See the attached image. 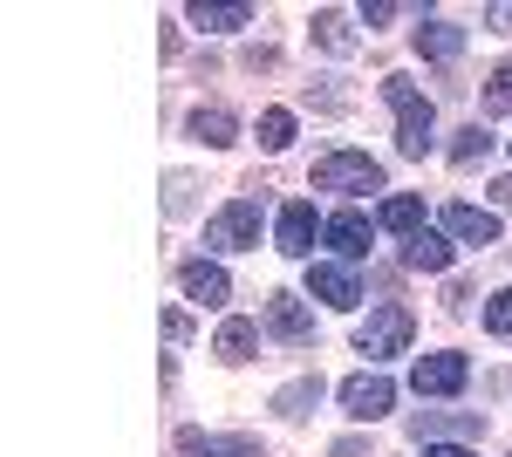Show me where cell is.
Listing matches in <instances>:
<instances>
[{"label":"cell","mask_w":512,"mask_h":457,"mask_svg":"<svg viewBox=\"0 0 512 457\" xmlns=\"http://www.w3.org/2000/svg\"><path fill=\"white\" fill-rule=\"evenodd\" d=\"M383 96H390V110H396V151H403V157H424L437 144L431 96H424L410 76H383Z\"/></svg>","instance_id":"obj_1"},{"label":"cell","mask_w":512,"mask_h":457,"mask_svg":"<svg viewBox=\"0 0 512 457\" xmlns=\"http://www.w3.org/2000/svg\"><path fill=\"white\" fill-rule=\"evenodd\" d=\"M376 226H383V232H403V239H410V232H424V198L390 191V198H383V212H376Z\"/></svg>","instance_id":"obj_18"},{"label":"cell","mask_w":512,"mask_h":457,"mask_svg":"<svg viewBox=\"0 0 512 457\" xmlns=\"http://www.w3.org/2000/svg\"><path fill=\"white\" fill-rule=\"evenodd\" d=\"M308 294L328 301V307H355L362 301V280H355L342 260H315V267H308Z\"/></svg>","instance_id":"obj_11"},{"label":"cell","mask_w":512,"mask_h":457,"mask_svg":"<svg viewBox=\"0 0 512 457\" xmlns=\"http://www.w3.org/2000/svg\"><path fill=\"white\" fill-rule=\"evenodd\" d=\"M321 239L335 246V260H362V253H369V219H362V212H335V219L321 226Z\"/></svg>","instance_id":"obj_14"},{"label":"cell","mask_w":512,"mask_h":457,"mask_svg":"<svg viewBox=\"0 0 512 457\" xmlns=\"http://www.w3.org/2000/svg\"><path fill=\"white\" fill-rule=\"evenodd\" d=\"M315 41H321V48H335V55H349V48H355V28H349V14H335V7H321V14H315Z\"/></svg>","instance_id":"obj_22"},{"label":"cell","mask_w":512,"mask_h":457,"mask_svg":"<svg viewBox=\"0 0 512 457\" xmlns=\"http://www.w3.org/2000/svg\"><path fill=\"white\" fill-rule=\"evenodd\" d=\"M315 403H321V376H301V382H287V389L274 396V410H280V417H308Z\"/></svg>","instance_id":"obj_21"},{"label":"cell","mask_w":512,"mask_h":457,"mask_svg":"<svg viewBox=\"0 0 512 457\" xmlns=\"http://www.w3.org/2000/svg\"><path fill=\"white\" fill-rule=\"evenodd\" d=\"M485 151H492V130H485V123H465L458 144H451V164H478Z\"/></svg>","instance_id":"obj_24"},{"label":"cell","mask_w":512,"mask_h":457,"mask_svg":"<svg viewBox=\"0 0 512 457\" xmlns=\"http://www.w3.org/2000/svg\"><path fill=\"white\" fill-rule=\"evenodd\" d=\"M417 55H424V62H458V55H465V28H458V21H424V28H417Z\"/></svg>","instance_id":"obj_16"},{"label":"cell","mask_w":512,"mask_h":457,"mask_svg":"<svg viewBox=\"0 0 512 457\" xmlns=\"http://www.w3.org/2000/svg\"><path fill=\"white\" fill-rule=\"evenodd\" d=\"M315 191H342V198H362V191H383V164L362 151H328L315 164Z\"/></svg>","instance_id":"obj_3"},{"label":"cell","mask_w":512,"mask_h":457,"mask_svg":"<svg viewBox=\"0 0 512 457\" xmlns=\"http://www.w3.org/2000/svg\"><path fill=\"white\" fill-rule=\"evenodd\" d=\"M335 457H369V444H362V437H342V444H335Z\"/></svg>","instance_id":"obj_30"},{"label":"cell","mask_w":512,"mask_h":457,"mask_svg":"<svg viewBox=\"0 0 512 457\" xmlns=\"http://www.w3.org/2000/svg\"><path fill=\"white\" fill-rule=\"evenodd\" d=\"M205 246H212V253H246V246H260V198H233L226 212H212V219H205Z\"/></svg>","instance_id":"obj_4"},{"label":"cell","mask_w":512,"mask_h":457,"mask_svg":"<svg viewBox=\"0 0 512 457\" xmlns=\"http://www.w3.org/2000/svg\"><path fill=\"white\" fill-rule=\"evenodd\" d=\"M342 410H349L355 423H376L383 410H396V382L376 376V369H362V376L342 382Z\"/></svg>","instance_id":"obj_5"},{"label":"cell","mask_w":512,"mask_h":457,"mask_svg":"<svg viewBox=\"0 0 512 457\" xmlns=\"http://www.w3.org/2000/svg\"><path fill=\"white\" fill-rule=\"evenodd\" d=\"M178 457H260V437H205V430H178Z\"/></svg>","instance_id":"obj_13"},{"label":"cell","mask_w":512,"mask_h":457,"mask_svg":"<svg viewBox=\"0 0 512 457\" xmlns=\"http://www.w3.org/2000/svg\"><path fill=\"white\" fill-rule=\"evenodd\" d=\"M315 205L308 198H294V205H280V219H274V246L287 253V260H308L315 253Z\"/></svg>","instance_id":"obj_7"},{"label":"cell","mask_w":512,"mask_h":457,"mask_svg":"<svg viewBox=\"0 0 512 457\" xmlns=\"http://www.w3.org/2000/svg\"><path fill=\"white\" fill-rule=\"evenodd\" d=\"M485 328H492V335H512V287H499V294L485 301Z\"/></svg>","instance_id":"obj_26"},{"label":"cell","mask_w":512,"mask_h":457,"mask_svg":"<svg viewBox=\"0 0 512 457\" xmlns=\"http://www.w3.org/2000/svg\"><path fill=\"white\" fill-rule=\"evenodd\" d=\"M492 198H499V205H506V212H512V171H506V178H499V185H492Z\"/></svg>","instance_id":"obj_31"},{"label":"cell","mask_w":512,"mask_h":457,"mask_svg":"<svg viewBox=\"0 0 512 457\" xmlns=\"http://www.w3.org/2000/svg\"><path fill=\"white\" fill-rule=\"evenodd\" d=\"M485 430V410H417L410 417V437L417 444H437V437H478Z\"/></svg>","instance_id":"obj_8"},{"label":"cell","mask_w":512,"mask_h":457,"mask_svg":"<svg viewBox=\"0 0 512 457\" xmlns=\"http://www.w3.org/2000/svg\"><path fill=\"white\" fill-rule=\"evenodd\" d=\"M362 21H369V28H390V21H396V0H369V7H362Z\"/></svg>","instance_id":"obj_27"},{"label":"cell","mask_w":512,"mask_h":457,"mask_svg":"<svg viewBox=\"0 0 512 457\" xmlns=\"http://www.w3.org/2000/svg\"><path fill=\"white\" fill-rule=\"evenodd\" d=\"M485 110L512 116V62H506V69H492V82H485Z\"/></svg>","instance_id":"obj_25"},{"label":"cell","mask_w":512,"mask_h":457,"mask_svg":"<svg viewBox=\"0 0 512 457\" xmlns=\"http://www.w3.org/2000/svg\"><path fill=\"white\" fill-rule=\"evenodd\" d=\"M192 137H198V144H212V151H226V144L239 137V116L219 110V103H198V110H192Z\"/></svg>","instance_id":"obj_17"},{"label":"cell","mask_w":512,"mask_h":457,"mask_svg":"<svg viewBox=\"0 0 512 457\" xmlns=\"http://www.w3.org/2000/svg\"><path fill=\"white\" fill-rule=\"evenodd\" d=\"M403 267L410 273H444L451 267V239H444V232H410V239H403Z\"/></svg>","instance_id":"obj_15"},{"label":"cell","mask_w":512,"mask_h":457,"mask_svg":"<svg viewBox=\"0 0 512 457\" xmlns=\"http://www.w3.org/2000/svg\"><path fill=\"white\" fill-rule=\"evenodd\" d=\"M410 335H417V314L410 307H376L362 328H355V355H369V362H390V355H403L410 348Z\"/></svg>","instance_id":"obj_2"},{"label":"cell","mask_w":512,"mask_h":457,"mask_svg":"<svg viewBox=\"0 0 512 457\" xmlns=\"http://www.w3.org/2000/svg\"><path fill=\"white\" fill-rule=\"evenodd\" d=\"M485 21H492V28H499V35H512V0H499V7H492V14H485Z\"/></svg>","instance_id":"obj_28"},{"label":"cell","mask_w":512,"mask_h":457,"mask_svg":"<svg viewBox=\"0 0 512 457\" xmlns=\"http://www.w3.org/2000/svg\"><path fill=\"white\" fill-rule=\"evenodd\" d=\"M260 151H287L294 144V110H260Z\"/></svg>","instance_id":"obj_23"},{"label":"cell","mask_w":512,"mask_h":457,"mask_svg":"<svg viewBox=\"0 0 512 457\" xmlns=\"http://www.w3.org/2000/svg\"><path fill=\"white\" fill-rule=\"evenodd\" d=\"M424 457H478V451H465V444H424Z\"/></svg>","instance_id":"obj_29"},{"label":"cell","mask_w":512,"mask_h":457,"mask_svg":"<svg viewBox=\"0 0 512 457\" xmlns=\"http://www.w3.org/2000/svg\"><path fill=\"white\" fill-rule=\"evenodd\" d=\"M178 287H185V301H198V307L233 301V280H226V267H212V260H192V267L178 273Z\"/></svg>","instance_id":"obj_12"},{"label":"cell","mask_w":512,"mask_h":457,"mask_svg":"<svg viewBox=\"0 0 512 457\" xmlns=\"http://www.w3.org/2000/svg\"><path fill=\"white\" fill-rule=\"evenodd\" d=\"M253 348H260V321H226L212 335V355L219 362H253Z\"/></svg>","instance_id":"obj_19"},{"label":"cell","mask_w":512,"mask_h":457,"mask_svg":"<svg viewBox=\"0 0 512 457\" xmlns=\"http://www.w3.org/2000/svg\"><path fill=\"white\" fill-rule=\"evenodd\" d=\"M465 376H472V362L444 348V355H417L410 389H417V396H458V389H465Z\"/></svg>","instance_id":"obj_6"},{"label":"cell","mask_w":512,"mask_h":457,"mask_svg":"<svg viewBox=\"0 0 512 457\" xmlns=\"http://www.w3.org/2000/svg\"><path fill=\"white\" fill-rule=\"evenodd\" d=\"M444 239H458V246H499V212H485V205H444Z\"/></svg>","instance_id":"obj_10"},{"label":"cell","mask_w":512,"mask_h":457,"mask_svg":"<svg viewBox=\"0 0 512 457\" xmlns=\"http://www.w3.org/2000/svg\"><path fill=\"white\" fill-rule=\"evenodd\" d=\"M246 21H253V7H205V0L192 7V28H205V35H233Z\"/></svg>","instance_id":"obj_20"},{"label":"cell","mask_w":512,"mask_h":457,"mask_svg":"<svg viewBox=\"0 0 512 457\" xmlns=\"http://www.w3.org/2000/svg\"><path fill=\"white\" fill-rule=\"evenodd\" d=\"M267 335H280V342H315V314H308V301L301 294H267Z\"/></svg>","instance_id":"obj_9"}]
</instances>
